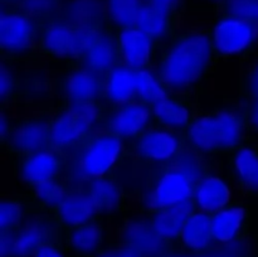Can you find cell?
Instances as JSON below:
<instances>
[{"instance_id":"cell-1","label":"cell","mask_w":258,"mask_h":257,"mask_svg":"<svg viewBox=\"0 0 258 257\" xmlns=\"http://www.w3.org/2000/svg\"><path fill=\"white\" fill-rule=\"evenodd\" d=\"M216 52L207 30H193L171 39L156 66L168 91L183 95L198 87L213 66Z\"/></svg>"},{"instance_id":"cell-2","label":"cell","mask_w":258,"mask_h":257,"mask_svg":"<svg viewBox=\"0 0 258 257\" xmlns=\"http://www.w3.org/2000/svg\"><path fill=\"white\" fill-rule=\"evenodd\" d=\"M125 154V141L102 131L95 133L64 154L66 165L63 179L71 188L110 175Z\"/></svg>"},{"instance_id":"cell-3","label":"cell","mask_w":258,"mask_h":257,"mask_svg":"<svg viewBox=\"0 0 258 257\" xmlns=\"http://www.w3.org/2000/svg\"><path fill=\"white\" fill-rule=\"evenodd\" d=\"M247 130L244 110L223 108L196 116L184 133V141L202 155L232 153L243 145Z\"/></svg>"},{"instance_id":"cell-4","label":"cell","mask_w":258,"mask_h":257,"mask_svg":"<svg viewBox=\"0 0 258 257\" xmlns=\"http://www.w3.org/2000/svg\"><path fill=\"white\" fill-rule=\"evenodd\" d=\"M103 111L100 103L66 105L50 117V148L67 154L73 148L90 138L102 126Z\"/></svg>"},{"instance_id":"cell-5","label":"cell","mask_w":258,"mask_h":257,"mask_svg":"<svg viewBox=\"0 0 258 257\" xmlns=\"http://www.w3.org/2000/svg\"><path fill=\"white\" fill-rule=\"evenodd\" d=\"M60 224L44 212H30L17 228L0 233V257H30L39 247L58 243Z\"/></svg>"},{"instance_id":"cell-6","label":"cell","mask_w":258,"mask_h":257,"mask_svg":"<svg viewBox=\"0 0 258 257\" xmlns=\"http://www.w3.org/2000/svg\"><path fill=\"white\" fill-rule=\"evenodd\" d=\"M196 181L179 169L165 164L154 174L140 198V206L149 213L193 202Z\"/></svg>"},{"instance_id":"cell-7","label":"cell","mask_w":258,"mask_h":257,"mask_svg":"<svg viewBox=\"0 0 258 257\" xmlns=\"http://www.w3.org/2000/svg\"><path fill=\"white\" fill-rule=\"evenodd\" d=\"M98 30L78 28L62 18H53L40 28L38 48L48 57L81 60Z\"/></svg>"},{"instance_id":"cell-8","label":"cell","mask_w":258,"mask_h":257,"mask_svg":"<svg viewBox=\"0 0 258 257\" xmlns=\"http://www.w3.org/2000/svg\"><path fill=\"white\" fill-rule=\"evenodd\" d=\"M42 23L20 12L14 5L2 4L0 48L4 58H20L38 45Z\"/></svg>"},{"instance_id":"cell-9","label":"cell","mask_w":258,"mask_h":257,"mask_svg":"<svg viewBox=\"0 0 258 257\" xmlns=\"http://www.w3.org/2000/svg\"><path fill=\"white\" fill-rule=\"evenodd\" d=\"M212 45L216 55L223 58L246 54L258 42V23L221 15L212 29Z\"/></svg>"},{"instance_id":"cell-10","label":"cell","mask_w":258,"mask_h":257,"mask_svg":"<svg viewBox=\"0 0 258 257\" xmlns=\"http://www.w3.org/2000/svg\"><path fill=\"white\" fill-rule=\"evenodd\" d=\"M155 123L150 106L133 101L103 112L102 127L121 140H135Z\"/></svg>"},{"instance_id":"cell-11","label":"cell","mask_w":258,"mask_h":257,"mask_svg":"<svg viewBox=\"0 0 258 257\" xmlns=\"http://www.w3.org/2000/svg\"><path fill=\"white\" fill-rule=\"evenodd\" d=\"M105 77L83 65L66 71L57 80V93L66 105L100 103Z\"/></svg>"},{"instance_id":"cell-12","label":"cell","mask_w":258,"mask_h":257,"mask_svg":"<svg viewBox=\"0 0 258 257\" xmlns=\"http://www.w3.org/2000/svg\"><path fill=\"white\" fill-rule=\"evenodd\" d=\"M185 146L184 135L176 131L153 125L134 140V151L140 160L165 165Z\"/></svg>"},{"instance_id":"cell-13","label":"cell","mask_w":258,"mask_h":257,"mask_svg":"<svg viewBox=\"0 0 258 257\" xmlns=\"http://www.w3.org/2000/svg\"><path fill=\"white\" fill-rule=\"evenodd\" d=\"M50 117L45 115L32 116L14 121L7 140L2 144L10 154L27 156L50 148Z\"/></svg>"},{"instance_id":"cell-14","label":"cell","mask_w":258,"mask_h":257,"mask_svg":"<svg viewBox=\"0 0 258 257\" xmlns=\"http://www.w3.org/2000/svg\"><path fill=\"white\" fill-rule=\"evenodd\" d=\"M118 242L131 247L144 257H160L170 251V243L159 236L150 217L126 218L118 229Z\"/></svg>"},{"instance_id":"cell-15","label":"cell","mask_w":258,"mask_h":257,"mask_svg":"<svg viewBox=\"0 0 258 257\" xmlns=\"http://www.w3.org/2000/svg\"><path fill=\"white\" fill-rule=\"evenodd\" d=\"M66 165L64 154L52 148L44 149L30 155L22 156L18 165V174L28 188L63 178Z\"/></svg>"},{"instance_id":"cell-16","label":"cell","mask_w":258,"mask_h":257,"mask_svg":"<svg viewBox=\"0 0 258 257\" xmlns=\"http://www.w3.org/2000/svg\"><path fill=\"white\" fill-rule=\"evenodd\" d=\"M120 63L133 71L150 68L155 55L156 40L139 28H122L116 30Z\"/></svg>"},{"instance_id":"cell-17","label":"cell","mask_w":258,"mask_h":257,"mask_svg":"<svg viewBox=\"0 0 258 257\" xmlns=\"http://www.w3.org/2000/svg\"><path fill=\"white\" fill-rule=\"evenodd\" d=\"M81 65L90 68L91 71L102 77L121 65L117 40H116V30L111 27L98 30L81 59Z\"/></svg>"},{"instance_id":"cell-18","label":"cell","mask_w":258,"mask_h":257,"mask_svg":"<svg viewBox=\"0 0 258 257\" xmlns=\"http://www.w3.org/2000/svg\"><path fill=\"white\" fill-rule=\"evenodd\" d=\"M58 223L68 231L95 221L98 216L97 207L85 188H71L67 196L53 211Z\"/></svg>"},{"instance_id":"cell-19","label":"cell","mask_w":258,"mask_h":257,"mask_svg":"<svg viewBox=\"0 0 258 257\" xmlns=\"http://www.w3.org/2000/svg\"><path fill=\"white\" fill-rule=\"evenodd\" d=\"M59 18L85 29L110 27L106 0H63Z\"/></svg>"},{"instance_id":"cell-20","label":"cell","mask_w":258,"mask_h":257,"mask_svg":"<svg viewBox=\"0 0 258 257\" xmlns=\"http://www.w3.org/2000/svg\"><path fill=\"white\" fill-rule=\"evenodd\" d=\"M232 189L223 178L214 174H206L196 183L193 204L197 211L213 214L232 203Z\"/></svg>"},{"instance_id":"cell-21","label":"cell","mask_w":258,"mask_h":257,"mask_svg":"<svg viewBox=\"0 0 258 257\" xmlns=\"http://www.w3.org/2000/svg\"><path fill=\"white\" fill-rule=\"evenodd\" d=\"M247 218V208L242 203H231L226 208L211 214L214 243L227 244L242 239Z\"/></svg>"},{"instance_id":"cell-22","label":"cell","mask_w":258,"mask_h":257,"mask_svg":"<svg viewBox=\"0 0 258 257\" xmlns=\"http://www.w3.org/2000/svg\"><path fill=\"white\" fill-rule=\"evenodd\" d=\"M151 112L156 125L176 133H185L196 117L190 105L176 97L174 93H168L165 97L154 103L151 106Z\"/></svg>"},{"instance_id":"cell-23","label":"cell","mask_w":258,"mask_h":257,"mask_svg":"<svg viewBox=\"0 0 258 257\" xmlns=\"http://www.w3.org/2000/svg\"><path fill=\"white\" fill-rule=\"evenodd\" d=\"M178 242L183 251L194 256L211 249L216 244L212 233L211 214L196 209L186 219Z\"/></svg>"},{"instance_id":"cell-24","label":"cell","mask_w":258,"mask_h":257,"mask_svg":"<svg viewBox=\"0 0 258 257\" xmlns=\"http://www.w3.org/2000/svg\"><path fill=\"white\" fill-rule=\"evenodd\" d=\"M231 171L239 188L258 196V146L243 144L232 151Z\"/></svg>"},{"instance_id":"cell-25","label":"cell","mask_w":258,"mask_h":257,"mask_svg":"<svg viewBox=\"0 0 258 257\" xmlns=\"http://www.w3.org/2000/svg\"><path fill=\"white\" fill-rule=\"evenodd\" d=\"M105 228L95 219L66 231V243L78 257H95L105 247Z\"/></svg>"},{"instance_id":"cell-26","label":"cell","mask_w":258,"mask_h":257,"mask_svg":"<svg viewBox=\"0 0 258 257\" xmlns=\"http://www.w3.org/2000/svg\"><path fill=\"white\" fill-rule=\"evenodd\" d=\"M103 100L111 106L136 101V71L118 65L105 76Z\"/></svg>"},{"instance_id":"cell-27","label":"cell","mask_w":258,"mask_h":257,"mask_svg":"<svg viewBox=\"0 0 258 257\" xmlns=\"http://www.w3.org/2000/svg\"><path fill=\"white\" fill-rule=\"evenodd\" d=\"M196 211L193 202L150 213V221L159 236L168 243L179 241L186 219Z\"/></svg>"},{"instance_id":"cell-28","label":"cell","mask_w":258,"mask_h":257,"mask_svg":"<svg viewBox=\"0 0 258 257\" xmlns=\"http://www.w3.org/2000/svg\"><path fill=\"white\" fill-rule=\"evenodd\" d=\"M81 188L88 191L100 214H112L122 208L125 201L122 188L110 175L95 179Z\"/></svg>"},{"instance_id":"cell-29","label":"cell","mask_w":258,"mask_h":257,"mask_svg":"<svg viewBox=\"0 0 258 257\" xmlns=\"http://www.w3.org/2000/svg\"><path fill=\"white\" fill-rule=\"evenodd\" d=\"M175 14L164 12V10L158 9V8L144 2L143 8L136 19L135 28L143 30L156 42H160L171 34L174 25H175Z\"/></svg>"},{"instance_id":"cell-30","label":"cell","mask_w":258,"mask_h":257,"mask_svg":"<svg viewBox=\"0 0 258 257\" xmlns=\"http://www.w3.org/2000/svg\"><path fill=\"white\" fill-rule=\"evenodd\" d=\"M170 93L156 73L151 68L136 71V101L153 106L163 97Z\"/></svg>"},{"instance_id":"cell-31","label":"cell","mask_w":258,"mask_h":257,"mask_svg":"<svg viewBox=\"0 0 258 257\" xmlns=\"http://www.w3.org/2000/svg\"><path fill=\"white\" fill-rule=\"evenodd\" d=\"M144 0H106L108 24L112 29L135 27Z\"/></svg>"},{"instance_id":"cell-32","label":"cell","mask_w":258,"mask_h":257,"mask_svg":"<svg viewBox=\"0 0 258 257\" xmlns=\"http://www.w3.org/2000/svg\"><path fill=\"white\" fill-rule=\"evenodd\" d=\"M70 190V184L63 178H58L33 188V201L45 211H54Z\"/></svg>"},{"instance_id":"cell-33","label":"cell","mask_w":258,"mask_h":257,"mask_svg":"<svg viewBox=\"0 0 258 257\" xmlns=\"http://www.w3.org/2000/svg\"><path fill=\"white\" fill-rule=\"evenodd\" d=\"M62 3L63 0H18L10 5L44 24L48 20L59 17Z\"/></svg>"},{"instance_id":"cell-34","label":"cell","mask_w":258,"mask_h":257,"mask_svg":"<svg viewBox=\"0 0 258 257\" xmlns=\"http://www.w3.org/2000/svg\"><path fill=\"white\" fill-rule=\"evenodd\" d=\"M29 214L27 204L18 198H3L0 202V233L17 228Z\"/></svg>"},{"instance_id":"cell-35","label":"cell","mask_w":258,"mask_h":257,"mask_svg":"<svg viewBox=\"0 0 258 257\" xmlns=\"http://www.w3.org/2000/svg\"><path fill=\"white\" fill-rule=\"evenodd\" d=\"M169 165L174 166V168L179 169L183 173H185L186 175L190 176L194 181H198L203 178L207 174L206 165H204V161L202 160V154L197 153V151L191 150L188 146H184L180 151L178 153V155L173 159L171 161H169Z\"/></svg>"},{"instance_id":"cell-36","label":"cell","mask_w":258,"mask_h":257,"mask_svg":"<svg viewBox=\"0 0 258 257\" xmlns=\"http://www.w3.org/2000/svg\"><path fill=\"white\" fill-rule=\"evenodd\" d=\"M216 7L221 15L258 23V0H222Z\"/></svg>"},{"instance_id":"cell-37","label":"cell","mask_w":258,"mask_h":257,"mask_svg":"<svg viewBox=\"0 0 258 257\" xmlns=\"http://www.w3.org/2000/svg\"><path fill=\"white\" fill-rule=\"evenodd\" d=\"M18 90V81L14 71L7 59H3L0 66V100L3 103L10 102Z\"/></svg>"},{"instance_id":"cell-38","label":"cell","mask_w":258,"mask_h":257,"mask_svg":"<svg viewBox=\"0 0 258 257\" xmlns=\"http://www.w3.org/2000/svg\"><path fill=\"white\" fill-rule=\"evenodd\" d=\"M242 91L248 100L258 98V57L246 68L242 76Z\"/></svg>"},{"instance_id":"cell-39","label":"cell","mask_w":258,"mask_h":257,"mask_svg":"<svg viewBox=\"0 0 258 257\" xmlns=\"http://www.w3.org/2000/svg\"><path fill=\"white\" fill-rule=\"evenodd\" d=\"M95 257H144L143 254L139 253L131 247L121 243H112L105 246Z\"/></svg>"},{"instance_id":"cell-40","label":"cell","mask_w":258,"mask_h":257,"mask_svg":"<svg viewBox=\"0 0 258 257\" xmlns=\"http://www.w3.org/2000/svg\"><path fill=\"white\" fill-rule=\"evenodd\" d=\"M244 113H246L248 130L258 133V98L248 100L246 107H244Z\"/></svg>"},{"instance_id":"cell-41","label":"cell","mask_w":258,"mask_h":257,"mask_svg":"<svg viewBox=\"0 0 258 257\" xmlns=\"http://www.w3.org/2000/svg\"><path fill=\"white\" fill-rule=\"evenodd\" d=\"M30 257H67L66 252L58 243H47L39 247Z\"/></svg>"},{"instance_id":"cell-42","label":"cell","mask_w":258,"mask_h":257,"mask_svg":"<svg viewBox=\"0 0 258 257\" xmlns=\"http://www.w3.org/2000/svg\"><path fill=\"white\" fill-rule=\"evenodd\" d=\"M144 2L158 8V9L164 10V12H168L170 14L176 15V12H178V8L180 5L181 0H144Z\"/></svg>"},{"instance_id":"cell-43","label":"cell","mask_w":258,"mask_h":257,"mask_svg":"<svg viewBox=\"0 0 258 257\" xmlns=\"http://www.w3.org/2000/svg\"><path fill=\"white\" fill-rule=\"evenodd\" d=\"M13 125H14V120H12V117L8 116L5 112H2V115H0V139H2V144L9 136Z\"/></svg>"},{"instance_id":"cell-44","label":"cell","mask_w":258,"mask_h":257,"mask_svg":"<svg viewBox=\"0 0 258 257\" xmlns=\"http://www.w3.org/2000/svg\"><path fill=\"white\" fill-rule=\"evenodd\" d=\"M160 257H196L194 254L191 253H188V252L185 251H181V252H176V251H169L166 252V253L161 254Z\"/></svg>"},{"instance_id":"cell-45","label":"cell","mask_w":258,"mask_h":257,"mask_svg":"<svg viewBox=\"0 0 258 257\" xmlns=\"http://www.w3.org/2000/svg\"><path fill=\"white\" fill-rule=\"evenodd\" d=\"M18 0H0V3H2V4H8V5H10V4H14V3H17Z\"/></svg>"},{"instance_id":"cell-46","label":"cell","mask_w":258,"mask_h":257,"mask_svg":"<svg viewBox=\"0 0 258 257\" xmlns=\"http://www.w3.org/2000/svg\"><path fill=\"white\" fill-rule=\"evenodd\" d=\"M209 2H212V3H214V4H218V3H221L222 0H209Z\"/></svg>"}]
</instances>
